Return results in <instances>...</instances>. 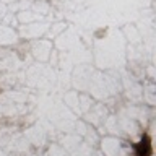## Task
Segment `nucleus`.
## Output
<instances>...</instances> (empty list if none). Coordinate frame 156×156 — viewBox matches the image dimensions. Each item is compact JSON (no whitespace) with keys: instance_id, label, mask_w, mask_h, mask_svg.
<instances>
[{"instance_id":"nucleus-1","label":"nucleus","mask_w":156,"mask_h":156,"mask_svg":"<svg viewBox=\"0 0 156 156\" xmlns=\"http://www.w3.org/2000/svg\"><path fill=\"white\" fill-rule=\"evenodd\" d=\"M135 154L136 156H151L153 148H151V138L148 135H143L141 140L135 145Z\"/></svg>"}]
</instances>
